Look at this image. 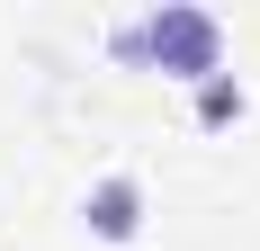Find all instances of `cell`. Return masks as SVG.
I'll return each mask as SVG.
<instances>
[{
    "label": "cell",
    "mask_w": 260,
    "mask_h": 251,
    "mask_svg": "<svg viewBox=\"0 0 260 251\" xmlns=\"http://www.w3.org/2000/svg\"><path fill=\"white\" fill-rule=\"evenodd\" d=\"M242 108H251V90H242L234 72H215V81H198V125H234Z\"/></svg>",
    "instance_id": "cell-3"
},
{
    "label": "cell",
    "mask_w": 260,
    "mask_h": 251,
    "mask_svg": "<svg viewBox=\"0 0 260 251\" xmlns=\"http://www.w3.org/2000/svg\"><path fill=\"white\" fill-rule=\"evenodd\" d=\"M81 225H90V242H135V233H144V179H135V171L90 179V198H81Z\"/></svg>",
    "instance_id": "cell-2"
},
{
    "label": "cell",
    "mask_w": 260,
    "mask_h": 251,
    "mask_svg": "<svg viewBox=\"0 0 260 251\" xmlns=\"http://www.w3.org/2000/svg\"><path fill=\"white\" fill-rule=\"evenodd\" d=\"M108 54H126V63H153L171 81H215L224 72V18L198 9V0H153L144 18H117L108 27Z\"/></svg>",
    "instance_id": "cell-1"
}]
</instances>
